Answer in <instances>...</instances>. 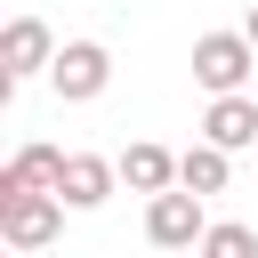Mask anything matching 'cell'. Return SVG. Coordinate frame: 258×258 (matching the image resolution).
I'll use <instances>...</instances> for the list:
<instances>
[{
	"label": "cell",
	"mask_w": 258,
	"mask_h": 258,
	"mask_svg": "<svg viewBox=\"0 0 258 258\" xmlns=\"http://www.w3.org/2000/svg\"><path fill=\"white\" fill-rule=\"evenodd\" d=\"M250 73H258V48H250L242 32H202V40H194V81H202L210 97H242Z\"/></svg>",
	"instance_id": "cell-1"
},
{
	"label": "cell",
	"mask_w": 258,
	"mask_h": 258,
	"mask_svg": "<svg viewBox=\"0 0 258 258\" xmlns=\"http://www.w3.org/2000/svg\"><path fill=\"white\" fill-rule=\"evenodd\" d=\"M64 161H73V153H56V145H24V153L0 169V202H8V194H56V185H64Z\"/></svg>",
	"instance_id": "cell-7"
},
{
	"label": "cell",
	"mask_w": 258,
	"mask_h": 258,
	"mask_svg": "<svg viewBox=\"0 0 258 258\" xmlns=\"http://www.w3.org/2000/svg\"><path fill=\"white\" fill-rule=\"evenodd\" d=\"M56 97L64 105H89V97H105V81H113V56H105V40H64V56H56Z\"/></svg>",
	"instance_id": "cell-5"
},
{
	"label": "cell",
	"mask_w": 258,
	"mask_h": 258,
	"mask_svg": "<svg viewBox=\"0 0 258 258\" xmlns=\"http://www.w3.org/2000/svg\"><path fill=\"white\" fill-rule=\"evenodd\" d=\"M202 145H218V153L258 145V97H210V113H202Z\"/></svg>",
	"instance_id": "cell-6"
},
{
	"label": "cell",
	"mask_w": 258,
	"mask_h": 258,
	"mask_svg": "<svg viewBox=\"0 0 258 258\" xmlns=\"http://www.w3.org/2000/svg\"><path fill=\"white\" fill-rule=\"evenodd\" d=\"M0 234H8V250H48L64 234V202L56 194H8L0 202Z\"/></svg>",
	"instance_id": "cell-3"
},
{
	"label": "cell",
	"mask_w": 258,
	"mask_h": 258,
	"mask_svg": "<svg viewBox=\"0 0 258 258\" xmlns=\"http://www.w3.org/2000/svg\"><path fill=\"white\" fill-rule=\"evenodd\" d=\"M121 185H137V194H177V153L169 145H129L121 153Z\"/></svg>",
	"instance_id": "cell-9"
},
{
	"label": "cell",
	"mask_w": 258,
	"mask_h": 258,
	"mask_svg": "<svg viewBox=\"0 0 258 258\" xmlns=\"http://www.w3.org/2000/svg\"><path fill=\"white\" fill-rule=\"evenodd\" d=\"M56 32L40 24V16H16L8 32H0V89H16V81H32V73H56Z\"/></svg>",
	"instance_id": "cell-2"
},
{
	"label": "cell",
	"mask_w": 258,
	"mask_h": 258,
	"mask_svg": "<svg viewBox=\"0 0 258 258\" xmlns=\"http://www.w3.org/2000/svg\"><path fill=\"white\" fill-rule=\"evenodd\" d=\"M242 40H250V48H258V0H250V16H242Z\"/></svg>",
	"instance_id": "cell-12"
},
{
	"label": "cell",
	"mask_w": 258,
	"mask_h": 258,
	"mask_svg": "<svg viewBox=\"0 0 258 258\" xmlns=\"http://www.w3.org/2000/svg\"><path fill=\"white\" fill-rule=\"evenodd\" d=\"M113 177H121V161H105V153H73V161H64L56 202H64V210H97V202L113 194Z\"/></svg>",
	"instance_id": "cell-8"
},
{
	"label": "cell",
	"mask_w": 258,
	"mask_h": 258,
	"mask_svg": "<svg viewBox=\"0 0 258 258\" xmlns=\"http://www.w3.org/2000/svg\"><path fill=\"white\" fill-rule=\"evenodd\" d=\"M226 177H234V169H226V153H218V145H185V153H177V185H185L194 202L226 194Z\"/></svg>",
	"instance_id": "cell-10"
},
{
	"label": "cell",
	"mask_w": 258,
	"mask_h": 258,
	"mask_svg": "<svg viewBox=\"0 0 258 258\" xmlns=\"http://www.w3.org/2000/svg\"><path fill=\"white\" fill-rule=\"evenodd\" d=\"M202 258H258V234L226 218V226H210V242H202Z\"/></svg>",
	"instance_id": "cell-11"
},
{
	"label": "cell",
	"mask_w": 258,
	"mask_h": 258,
	"mask_svg": "<svg viewBox=\"0 0 258 258\" xmlns=\"http://www.w3.org/2000/svg\"><path fill=\"white\" fill-rule=\"evenodd\" d=\"M145 242L153 250H202L210 242V218H202V202L177 185V194H161V202H145Z\"/></svg>",
	"instance_id": "cell-4"
}]
</instances>
